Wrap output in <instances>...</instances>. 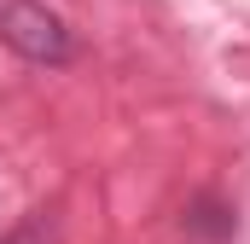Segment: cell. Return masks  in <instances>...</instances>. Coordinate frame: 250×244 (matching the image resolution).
Segmentation results:
<instances>
[{
  "label": "cell",
  "instance_id": "277c9868",
  "mask_svg": "<svg viewBox=\"0 0 250 244\" xmlns=\"http://www.w3.org/2000/svg\"><path fill=\"white\" fill-rule=\"evenodd\" d=\"M12 6H18V0H0V18H6V12H12Z\"/></svg>",
  "mask_w": 250,
  "mask_h": 244
},
{
  "label": "cell",
  "instance_id": "6da1fadb",
  "mask_svg": "<svg viewBox=\"0 0 250 244\" xmlns=\"http://www.w3.org/2000/svg\"><path fill=\"white\" fill-rule=\"evenodd\" d=\"M0 41L29 64H70V29L41 6V0H18L6 18H0Z\"/></svg>",
  "mask_w": 250,
  "mask_h": 244
},
{
  "label": "cell",
  "instance_id": "7a4b0ae2",
  "mask_svg": "<svg viewBox=\"0 0 250 244\" xmlns=\"http://www.w3.org/2000/svg\"><path fill=\"white\" fill-rule=\"evenodd\" d=\"M233 227H239V221H233V209H227V203H215V198H198V203L187 209V233H192V239L221 244V239H233Z\"/></svg>",
  "mask_w": 250,
  "mask_h": 244
},
{
  "label": "cell",
  "instance_id": "3957f363",
  "mask_svg": "<svg viewBox=\"0 0 250 244\" xmlns=\"http://www.w3.org/2000/svg\"><path fill=\"white\" fill-rule=\"evenodd\" d=\"M47 239H53V215L41 209V215H29V221L12 233V239H0V244H47Z\"/></svg>",
  "mask_w": 250,
  "mask_h": 244
}]
</instances>
